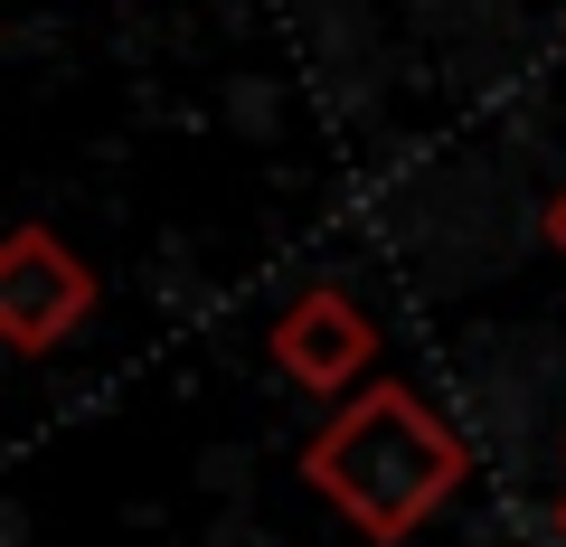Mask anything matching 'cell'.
Masks as SVG:
<instances>
[{
  "instance_id": "cell-1",
  "label": "cell",
  "mask_w": 566,
  "mask_h": 547,
  "mask_svg": "<svg viewBox=\"0 0 566 547\" xmlns=\"http://www.w3.org/2000/svg\"><path fill=\"white\" fill-rule=\"evenodd\" d=\"M303 472H312V491H331V509L349 528H368V538H416L453 501V482H463V434L416 387H368V397H349L312 434Z\"/></svg>"
},
{
  "instance_id": "cell-4",
  "label": "cell",
  "mask_w": 566,
  "mask_h": 547,
  "mask_svg": "<svg viewBox=\"0 0 566 547\" xmlns=\"http://www.w3.org/2000/svg\"><path fill=\"white\" fill-rule=\"evenodd\" d=\"M547 236H557V245H566V199H557V208H547Z\"/></svg>"
},
{
  "instance_id": "cell-5",
  "label": "cell",
  "mask_w": 566,
  "mask_h": 547,
  "mask_svg": "<svg viewBox=\"0 0 566 547\" xmlns=\"http://www.w3.org/2000/svg\"><path fill=\"white\" fill-rule=\"evenodd\" d=\"M557 538H566V501H557Z\"/></svg>"
},
{
  "instance_id": "cell-3",
  "label": "cell",
  "mask_w": 566,
  "mask_h": 547,
  "mask_svg": "<svg viewBox=\"0 0 566 547\" xmlns=\"http://www.w3.org/2000/svg\"><path fill=\"white\" fill-rule=\"evenodd\" d=\"M368 359H378V330L359 322L349 293H303V303L274 322V368L303 378V387H349Z\"/></svg>"
},
{
  "instance_id": "cell-2",
  "label": "cell",
  "mask_w": 566,
  "mask_h": 547,
  "mask_svg": "<svg viewBox=\"0 0 566 547\" xmlns=\"http://www.w3.org/2000/svg\"><path fill=\"white\" fill-rule=\"evenodd\" d=\"M85 312H95V274H85L48 227H20V236L0 245V340L20 349V359L57 349Z\"/></svg>"
}]
</instances>
